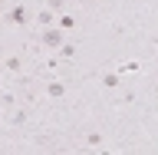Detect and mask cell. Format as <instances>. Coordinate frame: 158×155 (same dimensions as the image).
Instances as JSON below:
<instances>
[{
  "instance_id": "obj_3",
  "label": "cell",
  "mask_w": 158,
  "mask_h": 155,
  "mask_svg": "<svg viewBox=\"0 0 158 155\" xmlns=\"http://www.w3.org/2000/svg\"><path fill=\"white\" fill-rule=\"evenodd\" d=\"M46 96H49V99H63V96H66V83L49 79V83H46Z\"/></svg>"
},
{
  "instance_id": "obj_2",
  "label": "cell",
  "mask_w": 158,
  "mask_h": 155,
  "mask_svg": "<svg viewBox=\"0 0 158 155\" xmlns=\"http://www.w3.org/2000/svg\"><path fill=\"white\" fill-rule=\"evenodd\" d=\"M3 20H7V23H13V27H27V23H30L27 3H17L13 10H7V13H3Z\"/></svg>"
},
{
  "instance_id": "obj_5",
  "label": "cell",
  "mask_w": 158,
  "mask_h": 155,
  "mask_svg": "<svg viewBox=\"0 0 158 155\" xmlns=\"http://www.w3.org/2000/svg\"><path fill=\"white\" fill-rule=\"evenodd\" d=\"M36 23L49 27V23H53V10H43V13H36Z\"/></svg>"
},
{
  "instance_id": "obj_1",
  "label": "cell",
  "mask_w": 158,
  "mask_h": 155,
  "mask_svg": "<svg viewBox=\"0 0 158 155\" xmlns=\"http://www.w3.org/2000/svg\"><path fill=\"white\" fill-rule=\"evenodd\" d=\"M40 43L46 50H59L63 43H66V37H63V27H43V33H40Z\"/></svg>"
},
{
  "instance_id": "obj_7",
  "label": "cell",
  "mask_w": 158,
  "mask_h": 155,
  "mask_svg": "<svg viewBox=\"0 0 158 155\" xmlns=\"http://www.w3.org/2000/svg\"><path fill=\"white\" fill-rule=\"evenodd\" d=\"M63 7H66V0H46V10H53V13H59Z\"/></svg>"
},
{
  "instance_id": "obj_4",
  "label": "cell",
  "mask_w": 158,
  "mask_h": 155,
  "mask_svg": "<svg viewBox=\"0 0 158 155\" xmlns=\"http://www.w3.org/2000/svg\"><path fill=\"white\" fill-rule=\"evenodd\" d=\"M86 145L99 149V145H102V132H96V129H92V132H86Z\"/></svg>"
},
{
  "instance_id": "obj_9",
  "label": "cell",
  "mask_w": 158,
  "mask_h": 155,
  "mask_svg": "<svg viewBox=\"0 0 158 155\" xmlns=\"http://www.w3.org/2000/svg\"><path fill=\"white\" fill-rule=\"evenodd\" d=\"M102 83H106V86H109V89H115V86H118V76H115V73H109V76H106V79H102Z\"/></svg>"
},
{
  "instance_id": "obj_8",
  "label": "cell",
  "mask_w": 158,
  "mask_h": 155,
  "mask_svg": "<svg viewBox=\"0 0 158 155\" xmlns=\"http://www.w3.org/2000/svg\"><path fill=\"white\" fill-rule=\"evenodd\" d=\"M59 27H63V30H73V27H76V17H69V13H66V17H59Z\"/></svg>"
},
{
  "instance_id": "obj_6",
  "label": "cell",
  "mask_w": 158,
  "mask_h": 155,
  "mask_svg": "<svg viewBox=\"0 0 158 155\" xmlns=\"http://www.w3.org/2000/svg\"><path fill=\"white\" fill-rule=\"evenodd\" d=\"M59 56H76V46H73V43H63V46H59Z\"/></svg>"
}]
</instances>
